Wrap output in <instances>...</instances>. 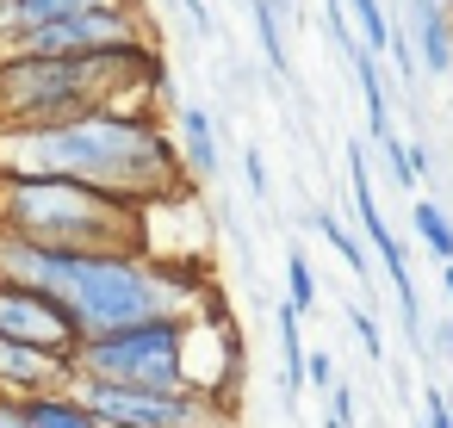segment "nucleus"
<instances>
[{
	"label": "nucleus",
	"mask_w": 453,
	"mask_h": 428,
	"mask_svg": "<svg viewBox=\"0 0 453 428\" xmlns=\"http://www.w3.org/2000/svg\"><path fill=\"white\" fill-rule=\"evenodd\" d=\"M0 174L75 180L125 205H168L187 193L180 149L143 112H88L38 131H0Z\"/></svg>",
	"instance_id": "1"
},
{
	"label": "nucleus",
	"mask_w": 453,
	"mask_h": 428,
	"mask_svg": "<svg viewBox=\"0 0 453 428\" xmlns=\"http://www.w3.org/2000/svg\"><path fill=\"white\" fill-rule=\"evenodd\" d=\"M0 279L57 298L81 323V335L199 317V273L174 267L168 255H63L0 230Z\"/></svg>",
	"instance_id": "2"
},
{
	"label": "nucleus",
	"mask_w": 453,
	"mask_h": 428,
	"mask_svg": "<svg viewBox=\"0 0 453 428\" xmlns=\"http://www.w3.org/2000/svg\"><path fill=\"white\" fill-rule=\"evenodd\" d=\"M143 88H162L156 50L106 57H0V131H38L88 112H131Z\"/></svg>",
	"instance_id": "3"
},
{
	"label": "nucleus",
	"mask_w": 453,
	"mask_h": 428,
	"mask_svg": "<svg viewBox=\"0 0 453 428\" xmlns=\"http://www.w3.org/2000/svg\"><path fill=\"white\" fill-rule=\"evenodd\" d=\"M0 230L63 255H143L137 205L44 174H0Z\"/></svg>",
	"instance_id": "4"
},
{
	"label": "nucleus",
	"mask_w": 453,
	"mask_h": 428,
	"mask_svg": "<svg viewBox=\"0 0 453 428\" xmlns=\"http://www.w3.org/2000/svg\"><path fill=\"white\" fill-rule=\"evenodd\" d=\"M75 378L125 391H187V323H131L88 335L75 354Z\"/></svg>",
	"instance_id": "5"
},
{
	"label": "nucleus",
	"mask_w": 453,
	"mask_h": 428,
	"mask_svg": "<svg viewBox=\"0 0 453 428\" xmlns=\"http://www.w3.org/2000/svg\"><path fill=\"white\" fill-rule=\"evenodd\" d=\"M75 397L100 416V428H211L224 416V403L193 391H125V385L75 378Z\"/></svg>",
	"instance_id": "6"
},
{
	"label": "nucleus",
	"mask_w": 453,
	"mask_h": 428,
	"mask_svg": "<svg viewBox=\"0 0 453 428\" xmlns=\"http://www.w3.org/2000/svg\"><path fill=\"white\" fill-rule=\"evenodd\" d=\"M348 180H354V218H360V236L372 242V255H379L385 279L397 286V317H403L410 341L422 348V329H428V317H422V298H416V279H410V248H403V242L391 236V224L379 218L372 174H366V143H348Z\"/></svg>",
	"instance_id": "7"
},
{
	"label": "nucleus",
	"mask_w": 453,
	"mask_h": 428,
	"mask_svg": "<svg viewBox=\"0 0 453 428\" xmlns=\"http://www.w3.org/2000/svg\"><path fill=\"white\" fill-rule=\"evenodd\" d=\"M0 335L7 341H26V348H44V354H57V360H69L75 366V354H81V323L57 304V298H44V292H32V286H13V279H0Z\"/></svg>",
	"instance_id": "8"
},
{
	"label": "nucleus",
	"mask_w": 453,
	"mask_h": 428,
	"mask_svg": "<svg viewBox=\"0 0 453 428\" xmlns=\"http://www.w3.org/2000/svg\"><path fill=\"white\" fill-rule=\"evenodd\" d=\"M75 385V366L44 354V348H26V341H7L0 335V397H44V391H69Z\"/></svg>",
	"instance_id": "9"
},
{
	"label": "nucleus",
	"mask_w": 453,
	"mask_h": 428,
	"mask_svg": "<svg viewBox=\"0 0 453 428\" xmlns=\"http://www.w3.org/2000/svg\"><path fill=\"white\" fill-rule=\"evenodd\" d=\"M94 7H106V0H0V57H7L19 38L50 32V26H63V19H81V13H94Z\"/></svg>",
	"instance_id": "10"
},
{
	"label": "nucleus",
	"mask_w": 453,
	"mask_h": 428,
	"mask_svg": "<svg viewBox=\"0 0 453 428\" xmlns=\"http://www.w3.org/2000/svg\"><path fill=\"white\" fill-rule=\"evenodd\" d=\"M410 19H416V69L428 75H453V13L441 7V0H410Z\"/></svg>",
	"instance_id": "11"
},
{
	"label": "nucleus",
	"mask_w": 453,
	"mask_h": 428,
	"mask_svg": "<svg viewBox=\"0 0 453 428\" xmlns=\"http://www.w3.org/2000/svg\"><path fill=\"white\" fill-rule=\"evenodd\" d=\"M180 168H187V180L218 174V125L205 106H180Z\"/></svg>",
	"instance_id": "12"
},
{
	"label": "nucleus",
	"mask_w": 453,
	"mask_h": 428,
	"mask_svg": "<svg viewBox=\"0 0 453 428\" xmlns=\"http://www.w3.org/2000/svg\"><path fill=\"white\" fill-rule=\"evenodd\" d=\"M348 69H354V81H360V100H366V125H372V143L397 137V131H391V100H385V81H379V57H372L366 44H354V50H348Z\"/></svg>",
	"instance_id": "13"
},
{
	"label": "nucleus",
	"mask_w": 453,
	"mask_h": 428,
	"mask_svg": "<svg viewBox=\"0 0 453 428\" xmlns=\"http://www.w3.org/2000/svg\"><path fill=\"white\" fill-rule=\"evenodd\" d=\"M26 422H32V428H100V416L75 397V385H69V391L26 397Z\"/></svg>",
	"instance_id": "14"
},
{
	"label": "nucleus",
	"mask_w": 453,
	"mask_h": 428,
	"mask_svg": "<svg viewBox=\"0 0 453 428\" xmlns=\"http://www.w3.org/2000/svg\"><path fill=\"white\" fill-rule=\"evenodd\" d=\"M410 230H416V242H422L441 267L453 261V218H447L434 199H416V205H410Z\"/></svg>",
	"instance_id": "15"
},
{
	"label": "nucleus",
	"mask_w": 453,
	"mask_h": 428,
	"mask_svg": "<svg viewBox=\"0 0 453 428\" xmlns=\"http://www.w3.org/2000/svg\"><path fill=\"white\" fill-rule=\"evenodd\" d=\"M249 7V19H255V44H261V63L273 69V75H286L292 63H286V38H280V7L273 0H242Z\"/></svg>",
	"instance_id": "16"
},
{
	"label": "nucleus",
	"mask_w": 453,
	"mask_h": 428,
	"mask_svg": "<svg viewBox=\"0 0 453 428\" xmlns=\"http://www.w3.org/2000/svg\"><path fill=\"white\" fill-rule=\"evenodd\" d=\"M348 13H354V38L372 57H391V13H385V0H348Z\"/></svg>",
	"instance_id": "17"
},
{
	"label": "nucleus",
	"mask_w": 453,
	"mask_h": 428,
	"mask_svg": "<svg viewBox=\"0 0 453 428\" xmlns=\"http://www.w3.org/2000/svg\"><path fill=\"white\" fill-rule=\"evenodd\" d=\"M317 230H323V242L348 261V273H360V279H366V242H360V236H354L335 211H317Z\"/></svg>",
	"instance_id": "18"
},
{
	"label": "nucleus",
	"mask_w": 453,
	"mask_h": 428,
	"mask_svg": "<svg viewBox=\"0 0 453 428\" xmlns=\"http://www.w3.org/2000/svg\"><path fill=\"white\" fill-rule=\"evenodd\" d=\"M286 304H292L298 317L317 304V273H311V255H304V248L286 255Z\"/></svg>",
	"instance_id": "19"
},
{
	"label": "nucleus",
	"mask_w": 453,
	"mask_h": 428,
	"mask_svg": "<svg viewBox=\"0 0 453 428\" xmlns=\"http://www.w3.org/2000/svg\"><path fill=\"white\" fill-rule=\"evenodd\" d=\"M372 149H379V168L397 180V193H416V180H422V174H416L410 143H403V137H385V143H372Z\"/></svg>",
	"instance_id": "20"
},
{
	"label": "nucleus",
	"mask_w": 453,
	"mask_h": 428,
	"mask_svg": "<svg viewBox=\"0 0 453 428\" xmlns=\"http://www.w3.org/2000/svg\"><path fill=\"white\" fill-rule=\"evenodd\" d=\"M422 428H453V403H447V385H428V391H422Z\"/></svg>",
	"instance_id": "21"
},
{
	"label": "nucleus",
	"mask_w": 453,
	"mask_h": 428,
	"mask_svg": "<svg viewBox=\"0 0 453 428\" xmlns=\"http://www.w3.org/2000/svg\"><path fill=\"white\" fill-rule=\"evenodd\" d=\"M348 323H354V335H360V348H366V354L379 360V354H385V335H379V323H372V317H366L360 304H348Z\"/></svg>",
	"instance_id": "22"
},
{
	"label": "nucleus",
	"mask_w": 453,
	"mask_h": 428,
	"mask_svg": "<svg viewBox=\"0 0 453 428\" xmlns=\"http://www.w3.org/2000/svg\"><path fill=\"white\" fill-rule=\"evenodd\" d=\"M354 416H360V403H354V385H348V378H335V391H329V422L354 428Z\"/></svg>",
	"instance_id": "23"
},
{
	"label": "nucleus",
	"mask_w": 453,
	"mask_h": 428,
	"mask_svg": "<svg viewBox=\"0 0 453 428\" xmlns=\"http://www.w3.org/2000/svg\"><path fill=\"white\" fill-rule=\"evenodd\" d=\"M434 354H453V317H434L422 329V360H434Z\"/></svg>",
	"instance_id": "24"
},
{
	"label": "nucleus",
	"mask_w": 453,
	"mask_h": 428,
	"mask_svg": "<svg viewBox=\"0 0 453 428\" xmlns=\"http://www.w3.org/2000/svg\"><path fill=\"white\" fill-rule=\"evenodd\" d=\"M335 378H342V372H335V360H329V354H311V360H304V385L335 391Z\"/></svg>",
	"instance_id": "25"
},
{
	"label": "nucleus",
	"mask_w": 453,
	"mask_h": 428,
	"mask_svg": "<svg viewBox=\"0 0 453 428\" xmlns=\"http://www.w3.org/2000/svg\"><path fill=\"white\" fill-rule=\"evenodd\" d=\"M242 174H249V193L267 199V168H261V149H242Z\"/></svg>",
	"instance_id": "26"
},
{
	"label": "nucleus",
	"mask_w": 453,
	"mask_h": 428,
	"mask_svg": "<svg viewBox=\"0 0 453 428\" xmlns=\"http://www.w3.org/2000/svg\"><path fill=\"white\" fill-rule=\"evenodd\" d=\"M0 428H32V422H26V403H19V397H0Z\"/></svg>",
	"instance_id": "27"
},
{
	"label": "nucleus",
	"mask_w": 453,
	"mask_h": 428,
	"mask_svg": "<svg viewBox=\"0 0 453 428\" xmlns=\"http://www.w3.org/2000/svg\"><path fill=\"white\" fill-rule=\"evenodd\" d=\"M187 19H193V26L211 38V7H205V0H187Z\"/></svg>",
	"instance_id": "28"
},
{
	"label": "nucleus",
	"mask_w": 453,
	"mask_h": 428,
	"mask_svg": "<svg viewBox=\"0 0 453 428\" xmlns=\"http://www.w3.org/2000/svg\"><path fill=\"white\" fill-rule=\"evenodd\" d=\"M441 292H447V304H453V261L441 267Z\"/></svg>",
	"instance_id": "29"
},
{
	"label": "nucleus",
	"mask_w": 453,
	"mask_h": 428,
	"mask_svg": "<svg viewBox=\"0 0 453 428\" xmlns=\"http://www.w3.org/2000/svg\"><path fill=\"white\" fill-rule=\"evenodd\" d=\"M447 403H453V378H447Z\"/></svg>",
	"instance_id": "30"
},
{
	"label": "nucleus",
	"mask_w": 453,
	"mask_h": 428,
	"mask_svg": "<svg viewBox=\"0 0 453 428\" xmlns=\"http://www.w3.org/2000/svg\"><path fill=\"white\" fill-rule=\"evenodd\" d=\"M323 428H342V422H323Z\"/></svg>",
	"instance_id": "31"
},
{
	"label": "nucleus",
	"mask_w": 453,
	"mask_h": 428,
	"mask_svg": "<svg viewBox=\"0 0 453 428\" xmlns=\"http://www.w3.org/2000/svg\"><path fill=\"white\" fill-rule=\"evenodd\" d=\"M416 428H422V422H416Z\"/></svg>",
	"instance_id": "32"
}]
</instances>
